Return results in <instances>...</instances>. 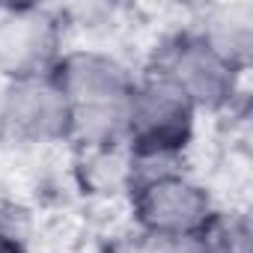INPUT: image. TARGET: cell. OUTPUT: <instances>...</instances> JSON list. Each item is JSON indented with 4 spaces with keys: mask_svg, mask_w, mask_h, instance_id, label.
<instances>
[{
    "mask_svg": "<svg viewBox=\"0 0 253 253\" xmlns=\"http://www.w3.org/2000/svg\"><path fill=\"white\" fill-rule=\"evenodd\" d=\"M51 78L72 107L75 146H119L128 143L131 95L137 75L119 57L95 48L63 51Z\"/></svg>",
    "mask_w": 253,
    "mask_h": 253,
    "instance_id": "1",
    "label": "cell"
},
{
    "mask_svg": "<svg viewBox=\"0 0 253 253\" xmlns=\"http://www.w3.org/2000/svg\"><path fill=\"white\" fill-rule=\"evenodd\" d=\"M149 69L164 72L200 113H226L241 95L244 69L209 45L200 30H179L161 42Z\"/></svg>",
    "mask_w": 253,
    "mask_h": 253,
    "instance_id": "2",
    "label": "cell"
},
{
    "mask_svg": "<svg viewBox=\"0 0 253 253\" xmlns=\"http://www.w3.org/2000/svg\"><path fill=\"white\" fill-rule=\"evenodd\" d=\"M200 110L194 101L158 69L137 75L131 95V125L128 146L140 152H170L185 155L197 134Z\"/></svg>",
    "mask_w": 253,
    "mask_h": 253,
    "instance_id": "3",
    "label": "cell"
},
{
    "mask_svg": "<svg viewBox=\"0 0 253 253\" xmlns=\"http://www.w3.org/2000/svg\"><path fill=\"white\" fill-rule=\"evenodd\" d=\"M72 140V107L51 75L12 81L0 89V143L39 149Z\"/></svg>",
    "mask_w": 253,
    "mask_h": 253,
    "instance_id": "4",
    "label": "cell"
},
{
    "mask_svg": "<svg viewBox=\"0 0 253 253\" xmlns=\"http://www.w3.org/2000/svg\"><path fill=\"white\" fill-rule=\"evenodd\" d=\"M134 226L140 232L161 235H209L220 217V209L206 185L188 170L143 182L128 191Z\"/></svg>",
    "mask_w": 253,
    "mask_h": 253,
    "instance_id": "5",
    "label": "cell"
},
{
    "mask_svg": "<svg viewBox=\"0 0 253 253\" xmlns=\"http://www.w3.org/2000/svg\"><path fill=\"white\" fill-rule=\"evenodd\" d=\"M60 15L39 3L0 6V78L3 84L51 75L63 57Z\"/></svg>",
    "mask_w": 253,
    "mask_h": 253,
    "instance_id": "6",
    "label": "cell"
},
{
    "mask_svg": "<svg viewBox=\"0 0 253 253\" xmlns=\"http://www.w3.org/2000/svg\"><path fill=\"white\" fill-rule=\"evenodd\" d=\"M72 179L78 191L92 200L128 197L131 188L128 146H78L72 161Z\"/></svg>",
    "mask_w": 253,
    "mask_h": 253,
    "instance_id": "7",
    "label": "cell"
},
{
    "mask_svg": "<svg viewBox=\"0 0 253 253\" xmlns=\"http://www.w3.org/2000/svg\"><path fill=\"white\" fill-rule=\"evenodd\" d=\"M214 51H220L229 63L247 72L253 54V6L250 3H229L214 9L203 27H197Z\"/></svg>",
    "mask_w": 253,
    "mask_h": 253,
    "instance_id": "8",
    "label": "cell"
},
{
    "mask_svg": "<svg viewBox=\"0 0 253 253\" xmlns=\"http://www.w3.org/2000/svg\"><path fill=\"white\" fill-rule=\"evenodd\" d=\"M116 253H211L209 235H161V232H134Z\"/></svg>",
    "mask_w": 253,
    "mask_h": 253,
    "instance_id": "9",
    "label": "cell"
},
{
    "mask_svg": "<svg viewBox=\"0 0 253 253\" xmlns=\"http://www.w3.org/2000/svg\"><path fill=\"white\" fill-rule=\"evenodd\" d=\"M209 250L211 253H253V232L250 220L244 214H223L209 232Z\"/></svg>",
    "mask_w": 253,
    "mask_h": 253,
    "instance_id": "10",
    "label": "cell"
},
{
    "mask_svg": "<svg viewBox=\"0 0 253 253\" xmlns=\"http://www.w3.org/2000/svg\"><path fill=\"white\" fill-rule=\"evenodd\" d=\"M0 253H30V247L24 238H6L0 241Z\"/></svg>",
    "mask_w": 253,
    "mask_h": 253,
    "instance_id": "11",
    "label": "cell"
}]
</instances>
